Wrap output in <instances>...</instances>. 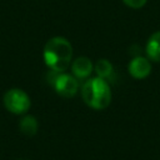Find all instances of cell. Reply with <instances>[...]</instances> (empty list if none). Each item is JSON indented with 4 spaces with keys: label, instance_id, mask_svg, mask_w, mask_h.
<instances>
[{
    "label": "cell",
    "instance_id": "obj_10",
    "mask_svg": "<svg viewBox=\"0 0 160 160\" xmlns=\"http://www.w3.org/2000/svg\"><path fill=\"white\" fill-rule=\"evenodd\" d=\"M125 5H128L131 9H140L142 8L148 0H122Z\"/></svg>",
    "mask_w": 160,
    "mask_h": 160
},
{
    "label": "cell",
    "instance_id": "obj_2",
    "mask_svg": "<svg viewBox=\"0 0 160 160\" xmlns=\"http://www.w3.org/2000/svg\"><path fill=\"white\" fill-rule=\"evenodd\" d=\"M81 98L89 108L102 110L111 102V90L106 80L98 76L90 78L81 86Z\"/></svg>",
    "mask_w": 160,
    "mask_h": 160
},
{
    "label": "cell",
    "instance_id": "obj_1",
    "mask_svg": "<svg viewBox=\"0 0 160 160\" xmlns=\"http://www.w3.org/2000/svg\"><path fill=\"white\" fill-rule=\"evenodd\" d=\"M42 56L46 66L50 70L62 72L69 68L71 62L72 46L65 38L55 36L45 44Z\"/></svg>",
    "mask_w": 160,
    "mask_h": 160
},
{
    "label": "cell",
    "instance_id": "obj_6",
    "mask_svg": "<svg viewBox=\"0 0 160 160\" xmlns=\"http://www.w3.org/2000/svg\"><path fill=\"white\" fill-rule=\"evenodd\" d=\"M92 62L86 56H79L71 62V72L76 79H86L92 71Z\"/></svg>",
    "mask_w": 160,
    "mask_h": 160
},
{
    "label": "cell",
    "instance_id": "obj_3",
    "mask_svg": "<svg viewBox=\"0 0 160 160\" xmlns=\"http://www.w3.org/2000/svg\"><path fill=\"white\" fill-rule=\"evenodd\" d=\"M49 84L54 86L55 91L64 96V98H72L76 95L79 90V82L78 79L74 75L66 74V72H56L52 71L48 74Z\"/></svg>",
    "mask_w": 160,
    "mask_h": 160
},
{
    "label": "cell",
    "instance_id": "obj_8",
    "mask_svg": "<svg viewBox=\"0 0 160 160\" xmlns=\"http://www.w3.org/2000/svg\"><path fill=\"white\" fill-rule=\"evenodd\" d=\"M19 129L20 131L26 135V136H34L38 131V121L34 116L31 115H25L21 118L19 122Z\"/></svg>",
    "mask_w": 160,
    "mask_h": 160
},
{
    "label": "cell",
    "instance_id": "obj_5",
    "mask_svg": "<svg viewBox=\"0 0 160 160\" xmlns=\"http://www.w3.org/2000/svg\"><path fill=\"white\" fill-rule=\"evenodd\" d=\"M129 72L135 79H145L151 72L150 61L144 56H134L129 62Z\"/></svg>",
    "mask_w": 160,
    "mask_h": 160
},
{
    "label": "cell",
    "instance_id": "obj_7",
    "mask_svg": "<svg viewBox=\"0 0 160 160\" xmlns=\"http://www.w3.org/2000/svg\"><path fill=\"white\" fill-rule=\"evenodd\" d=\"M146 55L150 60L160 62V31L154 32L146 44Z\"/></svg>",
    "mask_w": 160,
    "mask_h": 160
},
{
    "label": "cell",
    "instance_id": "obj_4",
    "mask_svg": "<svg viewBox=\"0 0 160 160\" xmlns=\"http://www.w3.org/2000/svg\"><path fill=\"white\" fill-rule=\"evenodd\" d=\"M4 105L12 114H25L31 105L29 95L21 89H10L4 95Z\"/></svg>",
    "mask_w": 160,
    "mask_h": 160
},
{
    "label": "cell",
    "instance_id": "obj_9",
    "mask_svg": "<svg viewBox=\"0 0 160 160\" xmlns=\"http://www.w3.org/2000/svg\"><path fill=\"white\" fill-rule=\"evenodd\" d=\"M95 72H96L98 78H101V79H104V80L108 81L114 75L112 64L109 60H106V59L98 60L96 64H95Z\"/></svg>",
    "mask_w": 160,
    "mask_h": 160
}]
</instances>
